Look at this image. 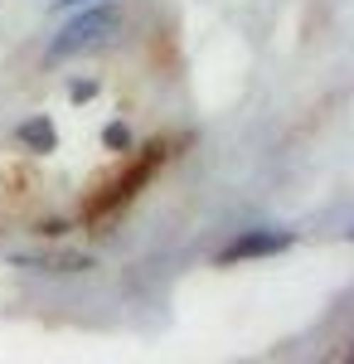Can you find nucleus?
I'll return each mask as SVG.
<instances>
[{"instance_id":"obj_1","label":"nucleus","mask_w":354,"mask_h":364,"mask_svg":"<svg viewBox=\"0 0 354 364\" xmlns=\"http://www.w3.org/2000/svg\"><path fill=\"white\" fill-rule=\"evenodd\" d=\"M122 29V15L112 10V5H97V10H82L73 25H63L54 34V44H49V63H63V58H73V54H87V49H102L112 34Z\"/></svg>"},{"instance_id":"obj_2","label":"nucleus","mask_w":354,"mask_h":364,"mask_svg":"<svg viewBox=\"0 0 354 364\" xmlns=\"http://www.w3.org/2000/svg\"><path fill=\"white\" fill-rule=\"evenodd\" d=\"M291 248V233L286 228H247L243 238H233L228 248L218 252V262H252V257H272V252H286Z\"/></svg>"},{"instance_id":"obj_3","label":"nucleus","mask_w":354,"mask_h":364,"mask_svg":"<svg viewBox=\"0 0 354 364\" xmlns=\"http://www.w3.org/2000/svg\"><path fill=\"white\" fill-rule=\"evenodd\" d=\"M20 267H34V272H87L92 257L87 252H39V257H15Z\"/></svg>"},{"instance_id":"obj_4","label":"nucleus","mask_w":354,"mask_h":364,"mask_svg":"<svg viewBox=\"0 0 354 364\" xmlns=\"http://www.w3.org/2000/svg\"><path fill=\"white\" fill-rule=\"evenodd\" d=\"M15 136H20V146L34 151V156H44V151H54V146H58V132H54L49 117H29V122H20Z\"/></svg>"},{"instance_id":"obj_5","label":"nucleus","mask_w":354,"mask_h":364,"mask_svg":"<svg viewBox=\"0 0 354 364\" xmlns=\"http://www.w3.org/2000/svg\"><path fill=\"white\" fill-rule=\"evenodd\" d=\"M97 97V78H73L68 83V102H92Z\"/></svg>"},{"instance_id":"obj_6","label":"nucleus","mask_w":354,"mask_h":364,"mask_svg":"<svg viewBox=\"0 0 354 364\" xmlns=\"http://www.w3.org/2000/svg\"><path fill=\"white\" fill-rule=\"evenodd\" d=\"M102 141H107V151H127V146H132V127H122V122H112L107 132H102Z\"/></svg>"},{"instance_id":"obj_7","label":"nucleus","mask_w":354,"mask_h":364,"mask_svg":"<svg viewBox=\"0 0 354 364\" xmlns=\"http://www.w3.org/2000/svg\"><path fill=\"white\" fill-rule=\"evenodd\" d=\"M78 5H92V0H54V10H78Z\"/></svg>"}]
</instances>
